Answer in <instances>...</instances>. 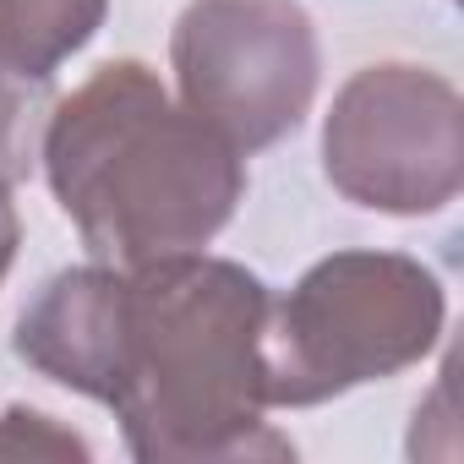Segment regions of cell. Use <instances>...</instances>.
<instances>
[{"label":"cell","mask_w":464,"mask_h":464,"mask_svg":"<svg viewBox=\"0 0 464 464\" xmlns=\"http://www.w3.org/2000/svg\"><path fill=\"white\" fill-rule=\"evenodd\" d=\"M328 180L361 208L431 213L453 202L464 169L459 93L415 66L361 72L328 115Z\"/></svg>","instance_id":"5b68a950"},{"label":"cell","mask_w":464,"mask_h":464,"mask_svg":"<svg viewBox=\"0 0 464 464\" xmlns=\"http://www.w3.org/2000/svg\"><path fill=\"white\" fill-rule=\"evenodd\" d=\"M12 252H17V208H12L6 175H0V279H6V268H12Z\"/></svg>","instance_id":"ba28073f"},{"label":"cell","mask_w":464,"mask_h":464,"mask_svg":"<svg viewBox=\"0 0 464 464\" xmlns=\"http://www.w3.org/2000/svg\"><path fill=\"white\" fill-rule=\"evenodd\" d=\"M44 169L77 236L121 268L202 252L246 186L241 153L175 104L142 61H115L61 99Z\"/></svg>","instance_id":"7a4b0ae2"},{"label":"cell","mask_w":464,"mask_h":464,"mask_svg":"<svg viewBox=\"0 0 464 464\" xmlns=\"http://www.w3.org/2000/svg\"><path fill=\"white\" fill-rule=\"evenodd\" d=\"M104 23V0H0V72L44 82Z\"/></svg>","instance_id":"8992f818"},{"label":"cell","mask_w":464,"mask_h":464,"mask_svg":"<svg viewBox=\"0 0 464 464\" xmlns=\"http://www.w3.org/2000/svg\"><path fill=\"white\" fill-rule=\"evenodd\" d=\"M442 334V285L388 252H339L268 306V404H323L415 366Z\"/></svg>","instance_id":"3957f363"},{"label":"cell","mask_w":464,"mask_h":464,"mask_svg":"<svg viewBox=\"0 0 464 464\" xmlns=\"http://www.w3.org/2000/svg\"><path fill=\"white\" fill-rule=\"evenodd\" d=\"M0 453L6 459H88V442L61 431L50 415H34V410H6L0 415Z\"/></svg>","instance_id":"52a82bcc"},{"label":"cell","mask_w":464,"mask_h":464,"mask_svg":"<svg viewBox=\"0 0 464 464\" xmlns=\"http://www.w3.org/2000/svg\"><path fill=\"white\" fill-rule=\"evenodd\" d=\"M268 290L224 257L72 268L17 323V355L104 399L137 459H290L268 431Z\"/></svg>","instance_id":"6da1fadb"},{"label":"cell","mask_w":464,"mask_h":464,"mask_svg":"<svg viewBox=\"0 0 464 464\" xmlns=\"http://www.w3.org/2000/svg\"><path fill=\"white\" fill-rule=\"evenodd\" d=\"M180 104L236 153L301 126L317 93V34L295 0H191L175 28Z\"/></svg>","instance_id":"277c9868"}]
</instances>
